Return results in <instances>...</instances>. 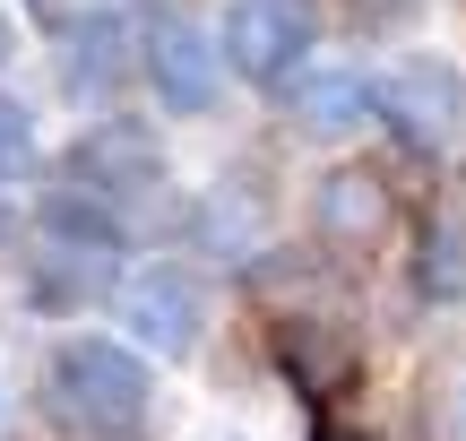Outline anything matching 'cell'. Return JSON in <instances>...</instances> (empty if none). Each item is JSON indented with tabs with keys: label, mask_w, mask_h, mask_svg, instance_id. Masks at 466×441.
<instances>
[{
	"label": "cell",
	"mask_w": 466,
	"mask_h": 441,
	"mask_svg": "<svg viewBox=\"0 0 466 441\" xmlns=\"http://www.w3.org/2000/svg\"><path fill=\"white\" fill-rule=\"evenodd\" d=\"M44 415L78 441H147L156 415L147 364L113 338H61L44 364Z\"/></svg>",
	"instance_id": "obj_1"
},
{
	"label": "cell",
	"mask_w": 466,
	"mask_h": 441,
	"mask_svg": "<svg viewBox=\"0 0 466 441\" xmlns=\"http://www.w3.org/2000/svg\"><path fill=\"white\" fill-rule=\"evenodd\" d=\"M69 182H86L96 200H113L130 225H147L156 217V190H165V148H156L147 121L104 113V121H86V130L69 138Z\"/></svg>",
	"instance_id": "obj_2"
},
{
	"label": "cell",
	"mask_w": 466,
	"mask_h": 441,
	"mask_svg": "<svg viewBox=\"0 0 466 441\" xmlns=\"http://www.w3.org/2000/svg\"><path fill=\"white\" fill-rule=\"evenodd\" d=\"M380 113L415 156H450L458 130H466V78L441 52H398L389 78H380Z\"/></svg>",
	"instance_id": "obj_3"
},
{
	"label": "cell",
	"mask_w": 466,
	"mask_h": 441,
	"mask_svg": "<svg viewBox=\"0 0 466 441\" xmlns=\"http://www.w3.org/2000/svg\"><path fill=\"white\" fill-rule=\"evenodd\" d=\"M217 35H225V69H242L250 87H285L319 35V9L311 0H233Z\"/></svg>",
	"instance_id": "obj_4"
},
{
	"label": "cell",
	"mask_w": 466,
	"mask_h": 441,
	"mask_svg": "<svg viewBox=\"0 0 466 441\" xmlns=\"http://www.w3.org/2000/svg\"><path fill=\"white\" fill-rule=\"evenodd\" d=\"M121 321H130L138 338L156 346V355L190 364V355H199V338H208V286L182 269V260H156V269L130 277V294H121Z\"/></svg>",
	"instance_id": "obj_5"
},
{
	"label": "cell",
	"mask_w": 466,
	"mask_h": 441,
	"mask_svg": "<svg viewBox=\"0 0 466 441\" xmlns=\"http://www.w3.org/2000/svg\"><path fill=\"white\" fill-rule=\"evenodd\" d=\"M389 225H398V208H389V182L363 165H337L329 182H311V242L329 260H371L389 242Z\"/></svg>",
	"instance_id": "obj_6"
},
{
	"label": "cell",
	"mask_w": 466,
	"mask_h": 441,
	"mask_svg": "<svg viewBox=\"0 0 466 441\" xmlns=\"http://www.w3.org/2000/svg\"><path fill=\"white\" fill-rule=\"evenodd\" d=\"M147 87L173 104V113H217L225 96V35L190 26V17H156L147 26Z\"/></svg>",
	"instance_id": "obj_7"
},
{
	"label": "cell",
	"mask_w": 466,
	"mask_h": 441,
	"mask_svg": "<svg viewBox=\"0 0 466 441\" xmlns=\"http://www.w3.org/2000/svg\"><path fill=\"white\" fill-rule=\"evenodd\" d=\"M104 294H113V242L44 234V251L26 260V303L35 312H86Z\"/></svg>",
	"instance_id": "obj_8"
},
{
	"label": "cell",
	"mask_w": 466,
	"mask_h": 441,
	"mask_svg": "<svg viewBox=\"0 0 466 441\" xmlns=\"http://www.w3.org/2000/svg\"><path fill=\"white\" fill-rule=\"evenodd\" d=\"M277 373L294 381L302 398H337L354 381V338L337 321H311V312H302V321H277Z\"/></svg>",
	"instance_id": "obj_9"
},
{
	"label": "cell",
	"mask_w": 466,
	"mask_h": 441,
	"mask_svg": "<svg viewBox=\"0 0 466 441\" xmlns=\"http://www.w3.org/2000/svg\"><path fill=\"white\" fill-rule=\"evenodd\" d=\"M371 104H380V87L363 78V69H311V78L285 96V121H294L302 138H346L371 121Z\"/></svg>",
	"instance_id": "obj_10"
},
{
	"label": "cell",
	"mask_w": 466,
	"mask_h": 441,
	"mask_svg": "<svg viewBox=\"0 0 466 441\" xmlns=\"http://www.w3.org/2000/svg\"><path fill=\"white\" fill-rule=\"evenodd\" d=\"M121 52H130V26H121L113 9L78 17V26H69V52H61V78H69V96H96V78L113 87L121 69H130Z\"/></svg>",
	"instance_id": "obj_11"
},
{
	"label": "cell",
	"mask_w": 466,
	"mask_h": 441,
	"mask_svg": "<svg viewBox=\"0 0 466 441\" xmlns=\"http://www.w3.org/2000/svg\"><path fill=\"white\" fill-rule=\"evenodd\" d=\"M415 294H423V303H466V217H432V225H423Z\"/></svg>",
	"instance_id": "obj_12"
},
{
	"label": "cell",
	"mask_w": 466,
	"mask_h": 441,
	"mask_svg": "<svg viewBox=\"0 0 466 441\" xmlns=\"http://www.w3.org/2000/svg\"><path fill=\"white\" fill-rule=\"evenodd\" d=\"M259 225H268L259 182H217V190H208V208H199V234L217 242V251H250V242H259Z\"/></svg>",
	"instance_id": "obj_13"
},
{
	"label": "cell",
	"mask_w": 466,
	"mask_h": 441,
	"mask_svg": "<svg viewBox=\"0 0 466 441\" xmlns=\"http://www.w3.org/2000/svg\"><path fill=\"white\" fill-rule=\"evenodd\" d=\"M26 173H35V113L0 96V190L26 182Z\"/></svg>",
	"instance_id": "obj_14"
},
{
	"label": "cell",
	"mask_w": 466,
	"mask_h": 441,
	"mask_svg": "<svg viewBox=\"0 0 466 441\" xmlns=\"http://www.w3.org/2000/svg\"><path fill=\"white\" fill-rule=\"evenodd\" d=\"M441 441H466V373L441 390Z\"/></svg>",
	"instance_id": "obj_15"
},
{
	"label": "cell",
	"mask_w": 466,
	"mask_h": 441,
	"mask_svg": "<svg viewBox=\"0 0 466 441\" xmlns=\"http://www.w3.org/2000/svg\"><path fill=\"white\" fill-rule=\"evenodd\" d=\"M311 441H380V433H371V425H346V415H319Z\"/></svg>",
	"instance_id": "obj_16"
},
{
	"label": "cell",
	"mask_w": 466,
	"mask_h": 441,
	"mask_svg": "<svg viewBox=\"0 0 466 441\" xmlns=\"http://www.w3.org/2000/svg\"><path fill=\"white\" fill-rule=\"evenodd\" d=\"M9 52H17V35H9V17H0V69H9Z\"/></svg>",
	"instance_id": "obj_17"
},
{
	"label": "cell",
	"mask_w": 466,
	"mask_h": 441,
	"mask_svg": "<svg viewBox=\"0 0 466 441\" xmlns=\"http://www.w3.org/2000/svg\"><path fill=\"white\" fill-rule=\"evenodd\" d=\"M26 9H35V17H52V9H61V0H26Z\"/></svg>",
	"instance_id": "obj_18"
}]
</instances>
